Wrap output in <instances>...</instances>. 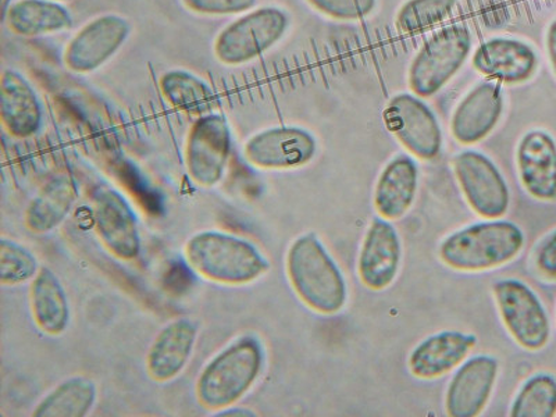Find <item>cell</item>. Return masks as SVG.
I'll use <instances>...</instances> for the list:
<instances>
[{
  "label": "cell",
  "instance_id": "21",
  "mask_svg": "<svg viewBox=\"0 0 556 417\" xmlns=\"http://www.w3.org/2000/svg\"><path fill=\"white\" fill-rule=\"evenodd\" d=\"M417 190L416 163L399 156L382 170L375 191V206L386 220H399L409 211Z\"/></svg>",
  "mask_w": 556,
  "mask_h": 417
},
{
  "label": "cell",
  "instance_id": "32",
  "mask_svg": "<svg viewBox=\"0 0 556 417\" xmlns=\"http://www.w3.org/2000/svg\"><path fill=\"white\" fill-rule=\"evenodd\" d=\"M182 2L197 13L226 16V14L247 12L255 7L256 0H182Z\"/></svg>",
  "mask_w": 556,
  "mask_h": 417
},
{
  "label": "cell",
  "instance_id": "3",
  "mask_svg": "<svg viewBox=\"0 0 556 417\" xmlns=\"http://www.w3.org/2000/svg\"><path fill=\"white\" fill-rule=\"evenodd\" d=\"M263 366V350L253 337H242L203 369L197 399L203 408L222 410L240 401L255 384Z\"/></svg>",
  "mask_w": 556,
  "mask_h": 417
},
{
  "label": "cell",
  "instance_id": "30",
  "mask_svg": "<svg viewBox=\"0 0 556 417\" xmlns=\"http://www.w3.org/2000/svg\"><path fill=\"white\" fill-rule=\"evenodd\" d=\"M37 261L18 243L0 241V281L3 286H17L37 276Z\"/></svg>",
  "mask_w": 556,
  "mask_h": 417
},
{
  "label": "cell",
  "instance_id": "26",
  "mask_svg": "<svg viewBox=\"0 0 556 417\" xmlns=\"http://www.w3.org/2000/svg\"><path fill=\"white\" fill-rule=\"evenodd\" d=\"M97 401V387L87 377H73L45 396L34 410L37 417L87 416Z\"/></svg>",
  "mask_w": 556,
  "mask_h": 417
},
{
  "label": "cell",
  "instance_id": "14",
  "mask_svg": "<svg viewBox=\"0 0 556 417\" xmlns=\"http://www.w3.org/2000/svg\"><path fill=\"white\" fill-rule=\"evenodd\" d=\"M402 248L396 230L389 222L375 218L367 230L359 255L362 282L374 291L386 290L399 273Z\"/></svg>",
  "mask_w": 556,
  "mask_h": 417
},
{
  "label": "cell",
  "instance_id": "2",
  "mask_svg": "<svg viewBox=\"0 0 556 417\" xmlns=\"http://www.w3.org/2000/svg\"><path fill=\"white\" fill-rule=\"evenodd\" d=\"M186 255L193 270L222 285H250L269 270V262L252 243L225 232L193 236L187 243Z\"/></svg>",
  "mask_w": 556,
  "mask_h": 417
},
{
  "label": "cell",
  "instance_id": "8",
  "mask_svg": "<svg viewBox=\"0 0 556 417\" xmlns=\"http://www.w3.org/2000/svg\"><path fill=\"white\" fill-rule=\"evenodd\" d=\"M387 130L415 156L431 161L439 156L443 136L434 113L419 99L401 93L384 111Z\"/></svg>",
  "mask_w": 556,
  "mask_h": 417
},
{
  "label": "cell",
  "instance_id": "1",
  "mask_svg": "<svg viewBox=\"0 0 556 417\" xmlns=\"http://www.w3.org/2000/svg\"><path fill=\"white\" fill-rule=\"evenodd\" d=\"M287 271L298 296L311 309L332 315L344 307V277L312 232L292 243L287 256Z\"/></svg>",
  "mask_w": 556,
  "mask_h": 417
},
{
  "label": "cell",
  "instance_id": "31",
  "mask_svg": "<svg viewBox=\"0 0 556 417\" xmlns=\"http://www.w3.org/2000/svg\"><path fill=\"white\" fill-rule=\"evenodd\" d=\"M309 3L337 20H361L376 7V0H309Z\"/></svg>",
  "mask_w": 556,
  "mask_h": 417
},
{
  "label": "cell",
  "instance_id": "25",
  "mask_svg": "<svg viewBox=\"0 0 556 417\" xmlns=\"http://www.w3.org/2000/svg\"><path fill=\"white\" fill-rule=\"evenodd\" d=\"M4 17L10 29L24 37L63 31L73 24L67 10L51 0H18Z\"/></svg>",
  "mask_w": 556,
  "mask_h": 417
},
{
  "label": "cell",
  "instance_id": "33",
  "mask_svg": "<svg viewBox=\"0 0 556 417\" xmlns=\"http://www.w3.org/2000/svg\"><path fill=\"white\" fill-rule=\"evenodd\" d=\"M535 267L547 280L556 281V231L541 243L535 253Z\"/></svg>",
  "mask_w": 556,
  "mask_h": 417
},
{
  "label": "cell",
  "instance_id": "27",
  "mask_svg": "<svg viewBox=\"0 0 556 417\" xmlns=\"http://www.w3.org/2000/svg\"><path fill=\"white\" fill-rule=\"evenodd\" d=\"M163 97L178 111L205 116L215 108L212 89L200 78L186 72H170L161 79Z\"/></svg>",
  "mask_w": 556,
  "mask_h": 417
},
{
  "label": "cell",
  "instance_id": "34",
  "mask_svg": "<svg viewBox=\"0 0 556 417\" xmlns=\"http://www.w3.org/2000/svg\"><path fill=\"white\" fill-rule=\"evenodd\" d=\"M547 48H548L551 64H553L554 72L556 74V20L553 24H551L549 29H548Z\"/></svg>",
  "mask_w": 556,
  "mask_h": 417
},
{
  "label": "cell",
  "instance_id": "9",
  "mask_svg": "<svg viewBox=\"0 0 556 417\" xmlns=\"http://www.w3.org/2000/svg\"><path fill=\"white\" fill-rule=\"evenodd\" d=\"M454 172L462 192L479 216L498 218L509 206V191L503 174L483 153L466 151L454 159Z\"/></svg>",
  "mask_w": 556,
  "mask_h": 417
},
{
  "label": "cell",
  "instance_id": "10",
  "mask_svg": "<svg viewBox=\"0 0 556 417\" xmlns=\"http://www.w3.org/2000/svg\"><path fill=\"white\" fill-rule=\"evenodd\" d=\"M231 148V131L225 117L205 114L193 124L187 142V168L198 186L211 188L222 180L228 153Z\"/></svg>",
  "mask_w": 556,
  "mask_h": 417
},
{
  "label": "cell",
  "instance_id": "7",
  "mask_svg": "<svg viewBox=\"0 0 556 417\" xmlns=\"http://www.w3.org/2000/svg\"><path fill=\"white\" fill-rule=\"evenodd\" d=\"M494 295L506 329L520 346L539 351L548 344V315L530 287L518 280H503L494 286Z\"/></svg>",
  "mask_w": 556,
  "mask_h": 417
},
{
  "label": "cell",
  "instance_id": "5",
  "mask_svg": "<svg viewBox=\"0 0 556 417\" xmlns=\"http://www.w3.org/2000/svg\"><path fill=\"white\" fill-rule=\"evenodd\" d=\"M471 37L468 28L450 26L431 37L417 53L409 72L412 91L430 98L441 91L459 72L469 56Z\"/></svg>",
  "mask_w": 556,
  "mask_h": 417
},
{
  "label": "cell",
  "instance_id": "23",
  "mask_svg": "<svg viewBox=\"0 0 556 417\" xmlns=\"http://www.w3.org/2000/svg\"><path fill=\"white\" fill-rule=\"evenodd\" d=\"M78 197L77 186L67 174L51 178L26 212V226L35 235H45L62 225Z\"/></svg>",
  "mask_w": 556,
  "mask_h": 417
},
{
  "label": "cell",
  "instance_id": "19",
  "mask_svg": "<svg viewBox=\"0 0 556 417\" xmlns=\"http://www.w3.org/2000/svg\"><path fill=\"white\" fill-rule=\"evenodd\" d=\"M198 337V326L180 319L166 326L153 341L147 356L149 377L157 382L176 379L190 361Z\"/></svg>",
  "mask_w": 556,
  "mask_h": 417
},
{
  "label": "cell",
  "instance_id": "29",
  "mask_svg": "<svg viewBox=\"0 0 556 417\" xmlns=\"http://www.w3.org/2000/svg\"><path fill=\"white\" fill-rule=\"evenodd\" d=\"M456 0H409L400 10L396 26L401 33L419 34L448 17Z\"/></svg>",
  "mask_w": 556,
  "mask_h": 417
},
{
  "label": "cell",
  "instance_id": "28",
  "mask_svg": "<svg viewBox=\"0 0 556 417\" xmlns=\"http://www.w3.org/2000/svg\"><path fill=\"white\" fill-rule=\"evenodd\" d=\"M556 415V379L538 375L526 382L513 405L514 417H553Z\"/></svg>",
  "mask_w": 556,
  "mask_h": 417
},
{
  "label": "cell",
  "instance_id": "22",
  "mask_svg": "<svg viewBox=\"0 0 556 417\" xmlns=\"http://www.w3.org/2000/svg\"><path fill=\"white\" fill-rule=\"evenodd\" d=\"M0 114L3 127L13 137L27 138L41 126L42 112L37 96L17 73H3Z\"/></svg>",
  "mask_w": 556,
  "mask_h": 417
},
{
  "label": "cell",
  "instance_id": "11",
  "mask_svg": "<svg viewBox=\"0 0 556 417\" xmlns=\"http://www.w3.org/2000/svg\"><path fill=\"white\" fill-rule=\"evenodd\" d=\"M93 222L103 245L123 261H131L141 250V240L130 205L117 191L99 188L93 195Z\"/></svg>",
  "mask_w": 556,
  "mask_h": 417
},
{
  "label": "cell",
  "instance_id": "4",
  "mask_svg": "<svg viewBox=\"0 0 556 417\" xmlns=\"http://www.w3.org/2000/svg\"><path fill=\"white\" fill-rule=\"evenodd\" d=\"M523 245V231L515 223L486 222L446 238L440 256L452 269L481 271L515 260Z\"/></svg>",
  "mask_w": 556,
  "mask_h": 417
},
{
  "label": "cell",
  "instance_id": "16",
  "mask_svg": "<svg viewBox=\"0 0 556 417\" xmlns=\"http://www.w3.org/2000/svg\"><path fill=\"white\" fill-rule=\"evenodd\" d=\"M503 109L504 96L500 84H479L456 108L452 117V136L464 146L480 142L494 130Z\"/></svg>",
  "mask_w": 556,
  "mask_h": 417
},
{
  "label": "cell",
  "instance_id": "17",
  "mask_svg": "<svg viewBox=\"0 0 556 417\" xmlns=\"http://www.w3.org/2000/svg\"><path fill=\"white\" fill-rule=\"evenodd\" d=\"M521 186L535 200L556 201V142L548 132L526 134L518 148Z\"/></svg>",
  "mask_w": 556,
  "mask_h": 417
},
{
  "label": "cell",
  "instance_id": "12",
  "mask_svg": "<svg viewBox=\"0 0 556 417\" xmlns=\"http://www.w3.org/2000/svg\"><path fill=\"white\" fill-rule=\"evenodd\" d=\"M316 153V139L296 127L270 128L253 136L245 156L253 166L285 170L306 165Z\"/></svg>",
  "mask_w": 556,
  "mask_h": 417
},
{
  "label": "cell",
  "instance_id": "24",
  "mask_svg": "<svg viewBox=\"0 0 556 417\" xmlns=\"http://www.w3.org/2000/svg\"><path fill=\"white\" fill-rule=\"evenodd\" d=\"M31 311L39 329L49 336L62 334L68 325L67 296L61 281L47 267L35 276L31 286Z\"/></svg>",
  "mask_w": 556,
  "mask_h": 417
},
{
  "label": "cell",
  "instance_id": "20",
  "mask_svg": "<svg viewBox=\"0 0 556 417\" xmlns=\"http://www.w3.org/2000/svg\"><path fill=\"white\" fill-rule=\"evenodd\" d=\"M478 339L459 331H443L421 342L409 357L410 374L419 379L433 380L459 366Z\"/></svg>",
  "mask_w": 556,
  "mask_h": 417
},
{
  "label": "cell",
  "instance_id": "15",
  "mask_svg": "<svg viewBox=\"0 0 556 417\" xmlns=\"http://www.w3.org/2000/svg\"><path fill=\"white\" fill-rule=\"evenodd\" d=\"M498 364L491 356H476L460 367L446 392V414L475 417L484 410L493 394Z\"/></svg>",
  "mask_w": 556,
  "mask_h": 417
},
{
  "label": "cell",
  "instance_id": "6",
  "mask_svg": "<svg viewBox=\"0 0 556 417\" xmlns=\"http://www.w3.org/2000/svg\"><path fill=\"white\" fill-rule=\"evenodd\" d=\"M287 27L288 17L282 10H256L223 29L215 42L216 56L230 66L251 62L280 41Z\"/></svg>",
  "mask_w": 556,
  "mask_h": 417
},
{
  "label": "cell",
  "instance_id": "18",
  "mask_svg": "<svg viewBox=\"0 0 556 417\" xmlns=\"http://www.w3.org/2000/svg\"><path fill=\"white\" fill-rule=\"evenodd\" d=\"M538 64V54L528 43L508 38H494L481 45L473 58L478 72L506 84L528 81Z\"/></svg>",
  "mask_w": 556,
  "mask_h": 417
},
{
  "label": "cell",
  "instance_id": "13",
  "mask_svg": "<svg viewBox=\"0 0 556 417\" xmlns=\"http://www.w3.org/2000/svg\"><path fill=\"white\" fill-rule=\"evenodd\" d=\"M128 34L130 26L123 17L112 14L98 17L70 41L64 61L73 72H93L121 49Z\"/></svg>",
  "mask_w": 556,
  "mask_h": 417
}]
</instances>
